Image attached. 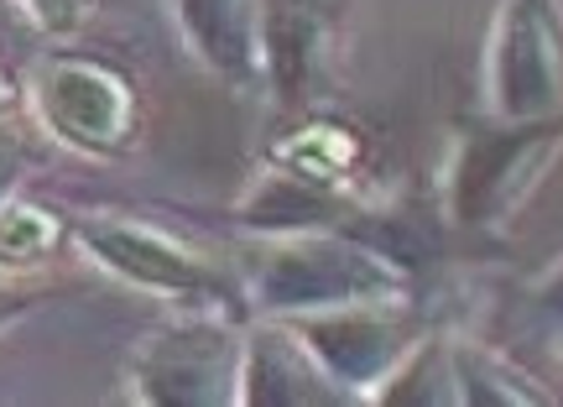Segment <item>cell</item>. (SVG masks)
<instances>
[{"label":"cell","mask_w":563,"mask_h":407,"mask_svg":"<svg viewBox=\"0 0 563 407\" xmlns=\"http://www.w3.org/2000/svg\"><path fill=\"white\" fill-rule=\"evenodd\" d=\"M563 163V110L532 121H496L481 116L454 131V152L443 163L439 209L449 230L496 241L522 220L538 199L548 173Z\"/></svg>","instance_id":"cell-1"},{"label":"cell","mask_w":563,"mask_h":407,"mask_svg":"<svg viewBox=\"0 0 563 407\" xmlns=\"http://www.w3.org/2000/svg\"><path fill=\"white\" fill-rule=\"evenodd\" d=\"M74 251L104 277L162 298L167 308H224L251 319L241 266H230L214 245L183 235L167 220L131 209H84L74 215Z\"/></svg>","instance_id":"cell-2"},{"label":"cell","mask_w":563,"mask_h":407,"mask_svg":"<svg viewBox=\"0 0 563 407\" xmlns=\"http://www.w3.org/2000/svg\"><path fill=\"white\" fill-rule=\"evenodd\" d=\"M376 298H422V293L402 266L350 224L262 241L256 262L245 266L251 319H298V314L376 304Z\"/></svg>","instance_id":"cell-3"},{"label":"cell","mask_w":563,"mask_h":407,"mask_svg":"<svg viewBox=\"0 0 563 407\" xmlns=\"http://www.w3.org/2000/svg\"><path fill=\"white\" fill-rule=\"evenodd\" d=\"M21 100L42 136L84 163H121L141 146L146 131V100L131 68L68 42H53L26 68Z\"/></svg>","instance_id":"cell-4"},{"label":"cell","mask_w":563,"mask_h":407,"mask_svg":"<svg viewBox=\"0 0 563 407\" xmlns=\"http://www.w3.org/2000/svg\"><path fill=\"white\" fill-rule=\"evenodd\" d=\"M245 324L224 308H173L131 350L125 397L141 407H241Z\"/></svg>","instance_id":"cell-5"},{"label":"cell","mask_w":563,"mask_h":407,"mask_svg":"<svg viewBox=\"0 0 563 407\" xmlns=\"http://www.w3.org/2000/svg\"><path fill=\"white\" fill-rule=\"evenodd\" d=\"M287 324L308 345V355L329 371V382L344 392V403H376V392L433 329V314L422 308V298H376V304L298 314Z\"/></svg>","instance_id":"cell-6"},{"label":"cell","mask_w":563,"mask_h":407,"mask_svg":"<svg viewBox=\"0 0 563 407\" xmlns=\"http://www.w3.org/2000/svg\"><path fill=\"white\" fill-rule=\"evenodd\" d=\"M563 110V6L501 0L485 32L481 116L532 121Z\"/></svg>","instance_id":"cell-7"},{"label":"cell","mask_w":563,"mask_h":407,"mask_svg":"<svg viewBox=\"0 0 563 407\" xmlns=\"http://www.w3.org/2000/svg\"><path fill=\"white\" fill-rule=\"evenodd\" d=\"M344 21V0H262V95L277 116L334 105Z\"/></svg>","instance_id":"cell-8"},{"label":"cell","mask_w":563,"mask_h":407,"mask_svg":"<svg viewBox=\"0 0 563 407\" xmlns=\"http://www.w3.org/2000/svg\"><path fill=\"white\" fill-rule=\"evenodd\" d=\"M262 163H277L308 178V184L329 188V194L365 204L371 199V173H376V146H371L361 121L340 116L334 105H319V110L282 116V125L262 146Z\"/></svg>","instance_id":"cell-9"},{"label":"cell","mask_w":563,"mask_h":407,"mask_svg":"<svg viewBox=\"0 0 563 407\" xmlns=\"http://www.w3.org/2000/svg\"><path fill=\"white\" fill-rule=\"evenodd\" d=\"M183 53L230 95H262V0H167Z\"/></svg>","instance_id":"cell-10"},{"label":"cell","mask_w":563,"mask_h":407,"mask_svg":"<svg viewBox=\"0 0 563 407\" xmlns=\"http://www.w3.org/2000/svg\"><path fill=\"white\" fill-rule=\"evenodd\" d=\"M344 403L329 371L308 355L287 319H251L241 361V407H323Z\"/></svg>","instance_id":"cell-11"},{"label":"cell","mask_w":563,"mask_h":407,"mask_svg":"<svg viewBox=\"0 0 563 407\" xmlns=\"http://www.w3.org/2000/svg\"><path fill=\"white\" fill-rule=\"evenodd\" d=\"M361 204L344 199V194H329V188L308 184L298 173H287L277 163H256L245 194L235 199V230L251 235V241H277V235H302V230H334V224H350Z\"/></svg>","instance_id":"cell-12"},{"label":"cell","mask_w":563,"mask_h":407,"mask_svg":"<svg viewBox=\"0 0 563 407\" xmlns=\"http://www.w3.org/2000/svg\"><path fill=\"white\" fill-rule=\"evenodd\" d=\"M74 245V215L16 188L0 204V277H37L42 266Z\"/></svg>","instance_id":"cell-13"},{"label":"cell","mask_w":563,"mask_h":407,"mask_svg":"<svg viewBox=\"0 0 563 407\" xmlns=\"http://www.w3.org/2000/svg\"><path fill=\"white\" fill-rule=\"evenodd\" d=\"M454 392L460 407H548L553 392L517 366L501 345L475 340V334H454Z\"/></svg>","instance_id":"cell-14"},{"label":"cell","mask_w":563,"mask_h":407,"mask_svg":"<svg viewBox=\"0 0 563 407\" xmlns=\"http://www.w3.org/2000/svg\"><path fill=\"white\" fill-rule=\"evenodd\" d=\"M382 407H460L454 392V329L433 324L407 355L397 376L376 392Z\"/></svg>","instance_id":"cell-15"},{"label":"cell","mask_w":563,"mask_h":407,"mask_svg":"<svg viewBox=\"0 0 563 407\" xmlns=\"http://www.w3.org/2000/svg\"><path fill=\"white\" fill-rule=\"evenodd\" d=\"M100 0H16V11L26 16V26L47 42H74L89 26Z\"/></svg>","instance_id":"cell-16"},{"label":"cell","mask_w":563,"mask_h":407,"mask_svg":"<svg viewBox=\"0 0 563 407\" xmlns=\"http://www.w3.org/2000/svg\"><path fill=\"white\" fill-rule=\"evenodd\" d=\"M47 298H53V287L42 283V277H0V334L26 324Z\"/></svg>","instance_id":"cell-17"},{"label":"cell","mask_w":563,"mask_h":407,"mask_svg":"<svg viewBox=\"0 0 563 407\" xmlns=\"http://www.w3.org/2000/svg\"><path fill=\"white\" fill-rule=\"evenodd\" d=\"M26 173H32V142L21 136L16 125L0 121V204L11 199L16 188H26Z\"/></svg>","instance_id":"cell-18"},{"label":"cell","mask_w":563,"mask_h":407,"mask_svg":"<svg viewBox=\"0 0 563 407\" xmlns=\"http://www.w3.org/2000/svg\"><path fill=\"white\" fill-rule=\"evenodd\" d=\"M527 308H532L543 324H553V329L563 324V256L548 266L538 283H527Z\"/></svg>","instance_id":"cell-19"},{"label":"cell","mask_w":563,"mask_h":407,"mask_svg":"<svg viewBox=\"0 0 563 407\" xmlns=\"http://www.w3.org/2000/svg\"><path fill=\"white\" fill-rule=\"evenodd\" d=\"M16 100H21V89L11 84V74H5V63H0V121L11 116V105H16Z\"/></svg>","instance_id":"cell-20"},{"label":"cell","mask_w":563,"mask_h":407,"mask_svg":"<svg viewBox=\"0 0 563 407\" xmlns=\"http://www.w3.org/2000/svg\"><path fill=\"white\" fill-rule=\"evenodd\" d=\"M559 355H563V324H559Z\"/></svg>","instance_id":"cell-21"}]
</instances>
